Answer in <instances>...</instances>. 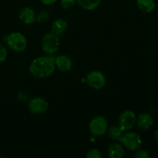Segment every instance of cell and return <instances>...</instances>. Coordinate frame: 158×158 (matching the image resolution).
<instances>
[{
  "mask_svg": "<svg viewBox=\"0 0 158 158\" xmlns=\"http://www.w3.org/2000/svg\"><path fill=\"white\" fill-rule=\"evenodd\" d=\"M49 18V12L46 11H41L36 15V21L40 23H46Z\"/></svg>",
  "mask_w": 158,
  "mask_h": 158,
  "instance_id": "e0dca14e",
  "label": "cell"
},
{
  "mask_svg": "<svg viewBox=\"0 0 158 158\" xmlns=\"http://www.w3.org/2000/svg\"><path fill=\"white\" fill-rule=\"evenodd\" d=\"M19 19L23 24L31 25L36 21V15L32 8L23 7L20 9L19 14Z\"/></svg>",
  "mask_w": 158,
  "mask_h": 158,
  "instance_id": "30bf717a",
  "label": "cell"
},
{
  "mask_svg": "<svg viewBox=\"0 0 158 158\" xmlns=\"http://www.w3.org/2000/svg\"><path fill=\"white\" fill-rule=\"evenodd\" d=\"M86 82L88 86L94 89H100L106 84V77L105 75L100 71L94 70L89 73L86 76Z\"/></svg>",
  "mask_w": 158,
  "mask_h": 158,
  "instance_id": "52a82bcc",
  "label": "cell"
},
{
  "mask_svg": "<svg viewBox=\"0 0 158 158\" xmlns=\"http://www.w3.org/2000/svg\"><path fill=\"white\" fill-rule=\"evenodd\" d=\"M77 4V0H60V5L63 9H69Z\"/></svg>",
  "mask_w": 158,
  "mask_h": 158,
  "instance_id": "ac0fdd59",
  "label": "cell"
},
{
  "mask_svg": "<svg viewBox=\"0 0 158 158\" xmlns=\"http://www.w3.org/2000/svg\"><path fill=\"white\" fill-rule=\"evenodd\" d=\"M55 57L52 55L39 56L34 59L29 65V72L36 78H46L55 72Z\"/></svg>",
  "mask_w": 158,
  "mask_h": 158,
  "instance_id": "6da1fadb",
  "label": "cell"
},
{
  "mask_svg": "<svg viewBox=\"0 0 158 158\" xmlns=\"http://www.w3.org/2000/svg\"><path fill=\"white\" fill-rule=\"evenodd\" d=\"M49 108V103L42 97H34L29 100L28 109L33 114H41L46 112Z\"/></svg>",
  "mask_w": 158,
  "mask_h": 158,
  "instance_id": "ba28073f",
  "label": "cell"
},
{
  "mask_svg": "<svg viewBox=\"0 0 158 158\" xmlns=\"http://www.w3.org/2000/svg\"><path fill=\"white\" fill-rule=\"evenodd\" d=\"M108 157L110 158H121L124 156V148L119 142L116 141L110 145L108 148Z\"/></svg>",
  "mask_w": 158,
  "mask_h": 158,
  "instance_id": "4fadbf2b",
  "label": "cell"
},
{
  "mask_svg": "<svg viewBox=\"0 0 158 158\" xmlns=\"http://www.w3.org/2000/svg\"><path fill=\"white\" fill-rule=\"evenodd\" d=\"M124 1H131V0H124Z\"/></svg>",
  "mask_w": 158,
  "mask_h": 158,
  "instance_id": "cb8c5ba5",
  "label": "cell"
},
{
  "mask_svg": "<svg viewBox=\"0 0 158 158\" xmlns=\"http://www.w3.org/2000/svg\"><path fill=\"white\" fill-rule=\"evenodd\" d=\"M136 124L141 131H148L154 124V117L150 113H142L137 117Z\"/></svg>",
  "mask_w": 158,
  "mask_h": 158,
  "instance_id": "9c48e42d",
  "label": "cell"
},
{
  "mask_svg": "<svg viewBox=\"0 0 158 158\" xmlns=\"http://www.w3.org/2000/svg\"><path fill=\"white\" fill-rule=\"evenodd\" d=\"M134 157L136 158H150L151 155H150L149 152L146 150H142L138 149L136 151L135 154H134Z\"/></svg>",
  "mask_w": 158,
  "mask_h": 158,
  "instance_id": "44dd1931",
  "label": "cell"
},
{
  "mask_svg": "<svg viewBox=\"0 0 158 158\" xmlns=\"http://www.w3.org/2000/svg\"><path fill=\"white\" fill-rule=\"evenodd\" d=\"M6 42L10 49L16 52H22L27 47V40L19 32H13L6 36Z\"/></svg>",
  "mask_w": 158,
  "mask_h": 158,
  "instance_id": "3957f363",
  "label": "cell"
},
{
  "mask_svg": "<svg viewBox=\"0 0 158 158\" xmlns=\"http://www.w3.org/2000/svg\"><path fill=\"white\" fill-rule=\"evenodd\" d=\"M86 157L87 158H101L102 154H101V152H100L99 150L94 148V149H91L88 151L87 154H86Z\"/></svg>",
  "mask_w": 158,
  "mask_h": 158,
  "instance_id": "ffe728a7",
  "label": "cell"
},
{
  "mask_svg": "<svg viewBox=\"0 0 158 158\" xmlns=\"http://www.w3.org/2000/svg\"><path fill=\"white\" fill-rule=\"evenodd\" d=\"M40 1L43 4L46 5V6H51V5H53L54 3L56 2L58 0H40Z\"/></svg>",
  "mask_w": 158,
  "mask_h": 158,
  "instance_id": "7402d4cb",
  "label": "cell"
},
{
  "mask_svg": "<svg viewBox=\"0 0 158 158\" xmlns=\"http://www.w3.org/2000/svg\"><path fill=\"white\" fill-rule=\"evenodd\" d=\"M120 142L127 150L131 151H136L140 149L142 144V139L137 133L127 132L123 134Z\"/></svg>",
  "mask_w": 158,
  "mask_h": 158,
  "instance_id": "5b68a950",
  "label": "cell"
},
{
  "mask_svg": "<svg viewBox=\"0 0 158 158\" xmlns=\"http://www.w3.org/2000/svg\"><path fill=\"white\" fill-rule=\"evenodd\" d=\"M101 0H77V3L85 10H94L100 6Z\"/></svg>",
  "mask_w": 158,
  "mask_h": 158,
  "instance_id": "9a60e30c",
  "label": "cell"
},
{
  "mask_svg": "<svg viewBox=\"0 0 158 158\" xmlns=\"http://www.w3.org/2000/svg\"><path fill=\"white\" fill-rule=\"evenodd\" d=\"M138 9L144 13H151L156 8L155 0H137Z\"/></svg>",
  "mask_w": 158,
  "mask_h": 158,
  "instance_id": "5bb4252c",
  "label": "cell"
},
{
  "mask_svg": "<svg viewBox=\"0 0 158 158\" xmlns=\"http://www.w3.org/2000/svg\"><path fill=\"white\" fill-rule=\"evenodd\" d=\"M56 67L62 72H68L73 68V61L68 56L59 55L54 59Z\"/></svg>",
  "mask_w": 158,
  "mask_h": 158,
  "instance_id": "8fae6325",
  "label": "cell"
},
{
  "mask_svg": "<svg viewBox=\"0 0 158 158\" xmlns=\"http://www.w3.org/2000/svg\"><path fill=\"white\" fill-rule=\"evenodd\" d=\"M154 139H155L156 143L158 144V129L155 131V133H154Z\"/></svg>",
  "mask_w": 158,
  "mask_h": 158,
  "instance_id": "603a6c76",
  "label": "cell"
},
{
  "mask_svg": "<svg viewBox=\"0 0 158 158\" xmlns=\"http://www.w3.org/2000/svg\"><path fill=\"white\" fill-rule=\"evenodd\" d=\"M68 29L67 22L63 19H57L55 21L52 22L51 26V32H54L58 35L59 36L64 34Z\"/></svg>",
  "mask_w": 158,
  "mask_h": 158,
  "instance_id": "7c38bea8",
  "label": "cell"
},
{
  "mask_svg": "<svg viewBox=\"0 0 158 158\" xmlns=\"http://www.w3.org/2000/svg\"><path fill=\"white\" fill-rule=\"evenodd\" d=\"M106 132L108 133V136L112 139L113 140L117 142H120V140L123 136V132L119 126H112L107 130Z\"/></svg>",
  "mask_w": 158,
  "mask_h": 158,
  "instance_id": "2e32d148",
  "label": "cell"
},
{
  "mask_svg": "<svg viewBox=\"0 0 158 158\" xmlns=\"http://www.w3.org/2000/svg\"><path fill=\"white\" fill-rule=\"evenodd\" d=\"M137 123V116L135 113L127 110L120 114L118 119V126L123 131H130L134 127Z\"/></svg>",
  "mask_w": 158,
  "mask_h": 158,
  "instance_id": "8992f818",
  "label": "cell"
},
{
  "mask_svg": "<svg viewBox=\"0 0 158 158\" xmlns=\"http://www.w3.org/2000/svg\"><path fill=\"white\" fill-rule=\"evenodd\" d=\"M7 49L2 43H0V64H2V63L6 61V58H7Z\"/></svg>",
  "mask_w": 158,
  "mask_h": 158,
  "instance_id": "d6986e66",
  "label": "cell"
},
{
  "mask_svg": "<svg viewBox=\"0 0 158 158\" xmlns=\"http://www.w3.org/2000/svg\"><path fill=\"white\" fill-rule=\"evenodd\" d=\"M89 130L94 137L104 135L108 130V121L103 116H97L89 122Z\"/></svg>",
  "mask_w": 158,
  "mask_h": 158,
  "instance_id": "277c9868",
  "label": "cell"
},
{
  "mask_svg": "<svg viewBox=\"0 0 158 158\" xmlns=\"http://www.w3.org/2000/svg\"><path fill=\"white\" fill-rule=\"evenodd\" d=\"M42 49L46 55L56 53L60 47V36L52 32H46L42 37Z\"/></svg>",
  "mask_w": 158,
  "mask_h": 158,
  "instance_id": "7a4b0ae2",
  "label": "cell"
}]
</instances>
